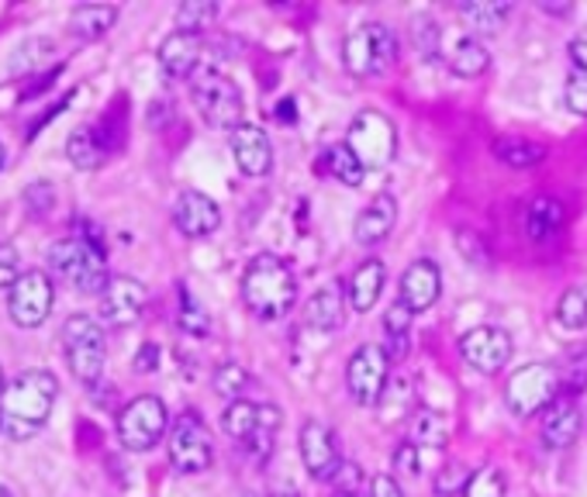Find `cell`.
<instances>
[{"label":"cell","mask_w":587,"mask_h":497,"mask_svg":"<svg viewBox=\"0 0 587 497\" xmlns=\"http://www.w3.org/2000/svg\"><path fill=\"white\" fill-rule=\"evenodd\" d=\"M59 384L49 370H25L4 387L0 411H4V432L14 443H25L46 428L49 414L55 408Z\"/></svg>","instance_id":"cell-1"},{"label":"cell","mask_w":587,"mask_h":497,"mask_svg":"<svg viewBox=\"0 0 587 497\" xmlns=\"http://www.w3.org/2000/svg\"><path fill=\"white\" fill-rule=\"evenodd\" d=\"M242 301L260 322H280L298 305V276L273 252L252 256L242 273Z\"/></svg>","instance_id":"cell-2"},{"label":"cell","mask_w":587,"mask_h":497,"mask_svg":"<svg viewBox=\"0 0 587 497\" xmlns=\"http://www.w3.org/2000/svg\"><path fill=\"white\" fill-rule=\"evenodd\" d=\"M49 270L84 294H104V287L111 284L104 249L97 243H87L80 235L59 238V243L49 249Z\"/></svg>","instance_id":"cell-3"},{"label":"cell","mask_w":587,"mask_h":497,"mask_svg":"<svg viewBox=\"0 0 587 497\" xmlns=\"http://www.w3.org/2000/svg\"><path fill=\"white\" fill-rule=\"evenodd\" d=\"M190 97L193 104H198L201 117L218 132H235L242 122V111H246V101H242V90L235 84L232 76L218 73L204 66L201 73L190 76Z\"/></svg>","instance_id":"cell-4"},{"label":"cell","mask_w":587,"mask_h":497,"mask_svg":"<svg viewBox=\"0 0 587 497\" xmlns=\"http://www.w3.org/2000/svg\"><path fill=\"white\" fill-rule=\"evenodd\" d=\"M395 59H398V38L380 22L357 25L342 38V66L357 79L387 73L395 66Z\"/></svg>","instance_id":"cell-5"},{"label":"cell","mask_w":587,"mask_h":497,"mask_svg":"<svg viewBox=\"0 0 587 497\" xmlns=\"http://www.w3.org/2000/svg\"><path fill=\"white\" fill-rule=\"evenodd\" d=\"M63 349L73 376L80 384L93 387L101 381L104 363H108V339L101 332V322L90 314H73L63 325Z\"/></svg>","instance_id":"cell-6"},{"label":"cell","mask_w":587,"mask_h":497,"mask_svg":"<svg viewBox=\"0 0 587 497\" xmlns=\"http://www.w3.org/2000/svg\"><path fill=\"white\" fill-rule=\"evenodd\" d=\"M346 146L363 170H387L398 156V128L384 111H360L349 122Z\"/></svg>","instance_id":"cell-7"},{"label":"cell","mask_w":587,"mask_h":497,"mask_svg":"<svg viewBox=\"0 0 587 497\" xmlns=\"http://www.w3.org/2000/svg\"><path fill=\"white\" fill-rule=\"evenodd\" d=\"M560 373L550 363H528L519 366L512 376L504 381V405L519 419H533L542 414L560 397Z\"/></svg>","instance_id":"cell-8"},{"label":"cell","mask_w":587,"mask_h":497,"mask_svg":"<svg viewBox=\"0 0 587 497\" xmlns=\"http://www.w3.org/2000/svg\"><path fill=\"white\" fill-rule=\"evenodd\" d=\"M166 428H170V411L163 405V397L155 394L135 397L117 414V443L128 452H149L166 435Z\"/></svg>","instance_id":"cell-9"},{"label":"cell","mask_w":587,"mask_h":497,"mask_svg":"<svg viewBox=\"0 0 587 497\" xmlns=\"http://www.w3.org/2000/svg\"><path fill=\"white\" fill-rule=\"evenodd\" d=\"M170 463L180 473H204L214 460V443H211V428L198 411H184L176 414V422L170 425Z\"/></svg>","instance_id":"cell-10"},{"label":"cell","mask_w":587,"mask_h":497,"mask_svg":"<svg viewBox=\"0 0 587 497\" xmlns=\"http://www.w3.org/2000/svg\"><path fill=\"white\" fill-rule=\"evenodd\" d=\"M387 384H390V360L384 346L363 343L346 363V387L352 394V401L363 408H377Z\"/></svg>","instance_id":"cell-11"},{"label":"cell","mask_w":587,"mask_h":497,"mask_svg":"<svg viewBox=\"0 0 587 497\" xmlns=\"http://www.w3.org/2000/svg\"><path fill=\"white\" fill-rule=\"evenodd\" d=\"M512 352H515L512 335L498 325H477L460 335V360L484 376H498L512 363Z\"/></svg>","instance_id":"cell-12"},{"label":"cell","mask_w":587,"mask_h":497,"mask_svg":"<svg viewBox=\"0 0 587 497\" xmlns=\"http://www.w3.org/2000/svg\"><path fill=\"white\" fill-rule=\"evenodd\" d=\"M52 301H55L52 276H46L42 270H32L8 290V314L17 328H38L49 318Z\"/></svg>","instance_id":"cell-13"},{"label":"cell","mask_w":587,"mask_h":497,"mask_svg":"<svg viewBox=\"0 0 587 497\" xmlns=\"http://www.w3.org/2000/svg\"><path fill=\"white\" fill-rule=\"evenodd\" d=\"M298 449H301V463L311 473V481L328 484L336 481L342 470V452H339V439L325 422L308 419L298 432Z\"/></svg>","instance_id":"cell-14"},{"label":"cell","mask_w":587,"mask_h":497,"mask_svg":"<svg viewBox=\"0 0 587 497\" xmlns=\"http://www.w3.org/2000/svg\"><path fill=\"white\" fill-rule=\"evenodd\" d=\"M149 294L135 276H111L101 294V322L111 328H128L142 318Z\"/></svg>","instance_id":"cell-15"},{"label":"cell","mask_w":587,"mask_h":497,"mask_svg":"<svg viewBox=\"0 0 587 497\" xmlns=\"http://www.w3.org/2000/svg\"><path fill=\"white\" fill-rule=\"evenodd\" d=\"M173 225L187 238H208L222 225V208L214 204L208 194L184 190L173 204Z\"/></svg>","instance_id":"cell-16"},{"label":"cell","mask_w":587,"mask_h":497,"mask_svg":"<svg viewBox=\"0 0 587 497\" xmlns=\"http://www.w3.org/2000/svg\"><path fill=\"white\" fill-rule=\"evenodd\" d=\"M442 294V273L433 260H415L404 276H401V290H398V301L411 311V314H422L428 311Z\"/></svg>","instance_id":"cell-17"},{"label":"cell","mask_w":587,"mask_h":497,"mask_svg":"<svg viewBox=\"0 0 587 497\" xmlns=\"http://www.w3.org/2000/svg\"><path fill=\"white\" fill-rule=\"evenodd\" d=\"M232 156H235V166H239L246 176L260 181V176H270L273 170V146L260 125H239L228 138Z\"/></svg>","instance_id":"cell-18"},{"label":"cell","mask_w":587,"mask_h":497,"mask_svg":"<svg viewBox=\"0 0 587 497\" xmlns=\"http://www.w3.org/2000/svg\"><path fill=\"white\" fill-rule=\"evenodd\" d=\"M204 38L201 35H187V32H173L163 38L160 46V66L173 79H190L193 73H201L204 66Z\"/></svg>","instance_id":"cell-19"},{"label":"cell","mask_w":587,"mask_h":497,"mask_svg":"<svg viewBox=\"0 0 587 497\" xmlns=\"http://www.w3.org/2000/svg\"><path fill=\"white\" fill-rule=\"evenodd\" d=\"M398 225V201L395 194H374V201H370L360 214H357V225H352V238L370 249V246H380L384 238H390Z\"/></svg>","instance_id":"cell-20"},{"label":"cell","mask_w":587,"mask_h":497,"mask_svg":"<svg viewBox=\"0 0 587 497\" xmlns=\"http://www.w3.org/2000/svg\"><path fill=\"white\" fill-rule=\"evenodd\" d=\"M580 435V408L577 397L560 394L557 401L542 411V443L550 449H566L574 446Z\"/></svg>","instance_id":"cell-21"},{"label":"cell","mask_w":587,"mask_h":497,"mask_svg":"<svg viewBox=\"0 0 587 497\" xmlns=\"http://www.w3.org/2000/svg\"><path fill=\"white\" fill-rule=\"evenodd\" d=\"M384 284H387V266L380 260H363L357 270H352L349 276V308L352 311H374V305L380 301V294H384Z\"/></svg>","instance_id":"cell-22"},{"label":"cell","mask_w":587,"mask_h":497,"mask_svg":"<svg viewBox=\"0 0 587 497\" xmlns=\"http://www.w3.org/2000/svg\"><path fill=\"white\" fill-rule=\"evenodd\" d=\"M346 322V297L342 287H322L308 297L304 305V325H311L315 332H336Z\"/></svg>","instance_id":"cell-23"},{"label":"cell","mask_w":587,"mask_h":497,"mask_svg":"<svg viewBox=\"0 0 587 497\" xmlns=\"http://www.w3.org/2000/svg\"><path fill=\"white\" fill-rule=\"evenodd\" d=\"M563 222H566V208L550 194H539L525 211V232H528V238H536V243L557 235L563 228Z\"/></svg>","instance_id":"cell-24"},{"label":"cell","mask_w":587,"mask_h":497,"mask_svg":"<svg viewBox=\"0 0 587 497\" xmlns=\"http://www.w3.org/2000/svg\"><path fill=\"white\" fill-rule=\"evenodd\" d=\"M411 314L401 301H395L387 311H384V352H387V360L390 366H398L404 363V356H408V346H411Z\"/></svg>","instance_id":"cell-25"},{"label":"cell","mask_w":587,"mask_h":497,"mask_svg":"<svg viewBox=\"0 0 587 497\" xmlns=\"http://www.w3.org/2000/svg\"><path fill=\"white\" fill-rule=\"evenodd\" d=\"M117 22V8L111 4H80L73 8L70 14V32L87 38V42H93V38H104Z\"/></svg>","instance_id":"cell-26"},{"label":"cell","mask_w":587,"mask_h":497,"mask_svg":"<svg viewBox=\"0 0 587 497\" xmlns=\"http://www.w3.org/2000/svg\"><path fill=\"white\" fill-rule=\"evenodd\" d=\"M487 66H491V52H487V46L474 35L460 38V42L453 46V52H449V70H453L457 76H463V79L484 76Z\"/></svg>","instance_id":"cell-27"},{"label":"cell","mask_w":587,"mask_h":497,"mask_svg":"<svg viewBox=\"0 0 587 497\" xmlns=\"http://www.w3.org/2000/svg\"><path fill=\"white\" fill-rule=\"evenodd\" d=\"M419 449H446L449 446V425L436 408L419 405V411L411 414V439Z\"/></svg>","instance_id":"cell-28"},{"label":"cell","mask_w":587,"mask_h":497,"mask_svg":"<svg viewBox=\"0 0 587 497\" xmlns=\"http://www.w3.org/2000/svg\"><path fill=\"white\" fill-rule=\"evenodd\" d=\"M504 166L512 170H536L546 159V146L533 142V138H519V135H504L491 149Z\"/></svg>","instance_id":"cell-29"},{"label":"cell","mask_w":587,"mask_h":497,"mask_svg":"<svg viewBox=\"0 0 587 497\" xmlns=\"http://www.w3.org/2000/svg\"><path fill=\"white\" fill-rule=\"evenodd\" d=\"M380 419L384 422H401L404 414H415L419 411V397H415V387H411L408 376H390V384L380 397Z\"/></svg>","instance_id":"cell-30"},{"label":"cell","mask_w":587,"mask_h":497,"mask_svg":"<svg viewBox=\"0 0 587 497\" xmlns=\"http://www.w3.org/2000/svg\"><path fill=\"white\" fill-rule=\"evenodd\" d=\"M66 156H70V163L76 166V170H101V163L108 159V149L101 146V138H97V132L93 128H76L73 135H70V142H66Z\"/></svg>","instance_id":"cell-31"},{"label":"cell","mask_w":587,"mask_h":497,"mask_svg":"<svg viewBox=\"0 0 587 497\" xmlns=\"http://www.w3.org/2000/svg\"><path fill=\"white\" fill-rule=\"evenodd\" d=\"M460 17L466 22V28L474 32H484V35H491L501 28V22L508 17V11H512V4H498V0H474V4H457Z\"/></svg>","instance_id":"cell-32"},{"label":"cell","mask_w":587,"mask_h":497,"mask_svg":"<svg viewBox=\"0 0 587 497\" xmlns=\"http://www.w3.org/2000/svg\"><path fill=\"white\" fill-rule=\"evenodd\" d=\"M222 428L225 435H232L235 443H249L252 435H257L260 428V405H252V401H232L222 414Z\"/></svg>","instance_id":"cell-33"},{"label":"cell","mask_w":587,"mask_h":497,"mask_svg":"<svg viewBox=\"0 0 587 497\" xmlns=\"http://www.w3.org/2000/svg\"><path fill=\"white\" fill-rule=\"evenodd\" d=\"M284 425V411L273 408V405H260V428L257 435L246 443V449L252 452V460L257 463H266L270 452H273V439H277V428Z\"/></svg>","instance_id":"cell-34"},{"label":"cell","mask_w":587,"mask_h":497,"mask_svg":"<svg viewBox=\"0 0 587 497\" xmlns=\"http://www.w3.org/2000/svg\"><path fill=\"white\" fill-rule=\"evenodd\" d=\"M211 387H214V394H222V397H228V405L232 401H246V390L252 387V373L242 366V363H222L218 370H214V376H211Z\"/></svg>","instance_id":"cell-35"},{"label":"cell","mask_w":587,"mask_h":497,"mask_svg":"<svg viewBox=\"0 0 587 497\" xmlns=\"http://www.w3.org/2000/svg\"><path fill=\"white\" fill-rule=\"evenodd\" d=\"M325 166H328V173L336 176L339 184H346V187H360L363 184V176H366V170L360 166V159L352 156V149L342 142V146H332L328 152H325Z\"/></svg>","instance_id":"cell-36"},{"label":"cell","mask_w":587,"mask_h":497,"mask_svg":"<svg viewBox=\"0 0 587 497\" xmlns=\"http://www.w3.org/2000/svg\"><path fill=\"white\" fill-rule=\"evenodd\" d=\"M218 4L211 0H187V4L176 8V32H187V35H201L204 28H211V22L218 17Z\"/></svg>","instance_id":"cell-37"},{"label":"cell","mask_w":587,"mask_h":497,"mask_svg":"<svg viewBox=\"0 0 587 497\" xmlns=\"http://www.w3.org/2000/svg\"><path fill=\"white\" fill-rule=\"evenodd\" d=\"M560 390L566 397H577L587 390V346H574L566 352V360L560 363Z\"/></svg>","instance_id":"cell-38"},{"label":"cell","mask_w":587,"mask_h":497,"mask_svg":"<svg viewBox=\"0 0 587 497\" xmlns=\"http://www.w3.org/2000/svg\"><path fill=\"white\" fill-rule=\"evenodd\" d=\"M557 322L566 332H580L587 325V290L584 287H566L557 301Z\"/></svg>","instance_id":"cell-39"},{"label":"cell","mask_w":587,"mask_h":497,"mask_svg":"<svg viewBox=\"0 0 587 497\" xmlns=\"http://www.w3.org/2000/svg\"><path fill=\"white\" fill-rule=\"evenodd\" d=\"M176 325H180L187 335H193V339H204V335L211 332L208 311H204L198 301H193L187 287H180V308H176Z\"/></svg>","instance_id":"cell-40"},{"label":"cell","mask_w":587,"mask_h":497,"mask_svg":"<svg viewBox=\"0 0 587 497\" xmlns=\"http://www.w3.org/2000/svg\"><path fill=\"white\" fill-rule=\"evenodd\" d=\"M504 494H508V481L498 467L474 470L466 481V490H463V497H504Z\"/></svg>","instance_id":"cell-41"},{"label":"cell","mask_w":587,"mask_h":497,"mask_svg":"<svg viewBox=\"0 0 587 497\" xmlns=\"http://www.w3.org/2000/svg\"><path fill=\"white\" fill-rule=\"evenodd\" d=\"M563 104L571 114L577 117H587V73L584 70H574L566 73V84H563Z\"/></svg>","instance_id":"cell-42"},{"label":"cell","mask_w":587,"mask_h":497,"mask_svg":"<svg viewBox=\"0 0 587 497\" xmlns=\"http://www.w3.org/2000/svg\"><path fill=\"white\" fill-rule=\"evenodd\" d=\"M470 473L474 470H466L463 463H449V467H442L439 470V476H436V494L439 497H463V490H466V481H470Z\"/></svg>","instance_id":"cell-43"},{"label":"cell","mask_w":587,"mask_h":497,"mask_svg":"<svg viewBox=\"0 0 587 497\" xmlns=\"http://www.w3.org/2000/svg\"><path fill=\"white\" fill-rule=\"evenodd\" d=\"M22 276V256L11 243H0V290H11Z\"/></svg>","instance_id":"cell-44"},{"label":"cell","mask_w":587,"mask_h":497,"mask_svg":"<svg viewBox=\"0 0 587 497\" xmlns=\"http://www.w3.org/2000/svg\"><path fill=\"white\" fill-rule=\"evenodd\" d=\"M395 470H401L404 476H422V449L415 443H401L395 449Z\"/></svg>","instance_id":"cell-45"},{"label":"cell","mask_w":587,"mask_h":497,"mask_svg":"<svg viewBox=\"0 0 587 497\" xmlns=\"http://www.w3.org/2000/svg\"><path fill=\"white\" fill-rule=\"evenodd\" d=\"M457 243H460V252L466 256L470 263H487V252H484L480 235H474V232H457Z\"/></svg>","instance_id":"cell-46"},{"label":"cell","mask_w":587,"mask_h":497,"mask_svg":"<svg viewBox=\"0 0 587 497\" xmlns=\"http://www.w3.org/2000/svg\"><path fill=\"white\" fill-rule=\"evenodd\" d=\"M370 497H404V490L395 473H377L374 481H370Z\"/></svg>","instance_id":"cell-47"},{"label":"cell","mask_w":587,"mask_h":497,"mask_svg":"<svg viewBox=\"0 0 587 497\" xmlns=\"http://www.w3.org/2000/svg\"><path fill=\"white\" fill-rule=\"evenodd\" d=\"M25 201H28V208H32L35 214L52 211V187H49V184H32L28 194H25Z\"/></svg>","instance_id":"cell-48"},{"label":"cell","mask_w":587,"mask_h":497,"mask_svg":"<svg viewBox=\"0 0 587 497\" xmlns=\"http://www.w3.org/2000/svg\"><path fill=\"white\" fill-rule=\"evenodd\" d=\"M135 370H139V373L160 370V346H155V343H146L139 352H135Z\"/></svg>","instance_id":"cell-49"},{"label":"cell","mask_w":587,"mask_h":497,"mask_svg":"<svg viewBox=\"0 0 587 497\" xmlns=\"http://www.w3.org/2000/svg\"><path fill=\"white\" fill-rule=\"evenodd\" d=\"M566 52H571L574 70H584V73H587V32H577V35L571 38V46H566Z\"/></svg>","instance_id":"cell-50"},{"label":"cell","mask_w":587,"mask_h":497,"mask_svg":"<svg viewBox=\"0 0 587 497\" xmlns=\"http://www.w3.org/2000/svg\"><path fill=\"white\" fill-rule=\"evenodd\" d=\"M266 497H301V494H298V487H294L290 481H280V484H273V487H270Z\"/></svg>","instance_id":"cell-51"},{"label":"cell","mask_w":587,"mask_h":497,"mask_svg":"<svg viewBox=\"0 0 587 497\" xmlns=\"http://www.w3.org/2000/svg\"><path fill=\"white\" fill-rule=\"evenodd\" d=\"M273 117H277V122H284V125H290V122H294V104H290V101H284V108L277 104V111H273Z\"/></svg>","instance_id":"cell-52"},{"label":"cell","mask_w":587,"mask_h":497,"mask_svg":"<svg viewBox=\"0 0 587 497\" xmlns=\"http://www.w3.org/2000/svg\"><path fill=\"white\" fill-rule=\"evenodd\" d=\"M542 11H550V14H566L571 11V4H539Z\"/></svg>","instance_id":"cell-53"},{"label":"cell","mask_w":587,"mask_h":497,"mask_svg":"<svg viewBox=\"0 0 587 497\" xmlns=\"http://www.w3.org/2000/svg\"><path fill=\"white\" fill-rule=\"evenodd\" d=\"M0 497H14V494H11V487H8V484H0Z\"/></svg>","instance_id":"cell-54"},{"label":"cell","mask_w":587,"mask_h":497,"mask_svg":"<svg viewBox=\"0 0 587 497\" xmlns=\"http://www.w3.org/2000/svg\"><path fill=\"white\" fill-rule=\"evenodd\" d=\"M4 387H8V384H4V370H0V397H4Z\"/></svg>","instance_id":"cell-55"},{"label":"cell","mask_w":587,"mask_h":497,"mask_svg":"<svg viewBox=\"0 0 587 497\" xmlns=\"http://www.w3.org/2000/svg\"><path fill=\"white\" fill-rule=\"evenodd\" d=\"M0 435H4V411H0Z\"/></svg>","instance_id":"cell-56"},{"label":"cell","mask_w":587,"mask_h":497,"mask_svg":"<svg viewBox=\"0 0 587 497\" xmlns=\"http://www.w3.org/2000/svg\"><path fill=\"white\" fill-rule=\"evenodd\" d=\"M0 166H4V146H0Z\"/></svg>","instance_id":"cell-57"},{"label":"cell","mask_w":587,"mask_h":497,"mask_svg":"<svg viewBox=\"0 0 587 497\" xmlns=\"http://www.w3.org/2000/svg\"><path fill=\"white\" fill-rule=\"evenodd\" d=\"M249 497H257V494H249Z\"/></svg>","instance_id":"cell-58"},{"label":"cell","mask_w":587,"mask_h":497,"mask_svg":"<svg viewBox=\"0 0 587 497\" xmlns=\"http://www.w3.org/2000/svg\"><path fill=\"white\" fill-rule=\"evenodd\" d=\"M339 497H346V494H339Z\"/></svg>","instance_id":"cell-59"}]
</instances>
